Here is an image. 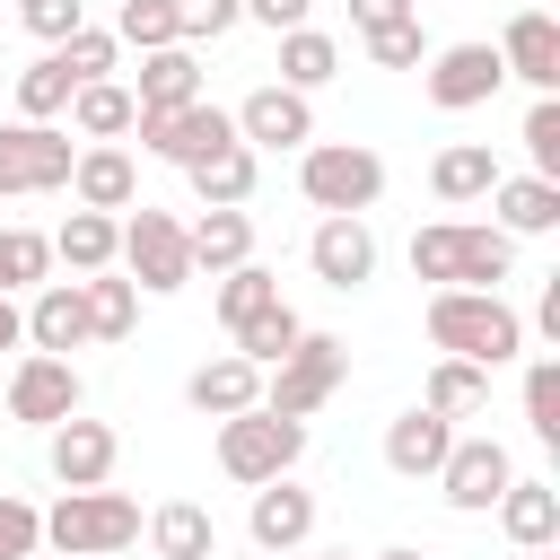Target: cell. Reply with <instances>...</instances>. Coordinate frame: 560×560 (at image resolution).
Returning a JSON list of instances; mask_svg holds the SVG:
<instances>
[{
  "instance_id": "cell-1",
  "label": "cell",
  "mask_w": 560,
  "mask_h": 560,
  "mask_svg": "<svg viewBox=\"0 0 560 560\" xmlns=\"http://www.w3.org/2000/svg\"><path fill=\"white\" fill-rule=\"evenodd\" d=\"M429 341L464 368H499L525 350V324L499 306V289H438L429 298Z\"/></svg>"
},
{
  "instance_id": "cell-2",
  "label": "cell",
  "mask_w": 560,
  "mask_h": 560,
  "mask_svg": "<svg viewBox=\"0 0 560 560\" xmlns=\"http://www.w3.org/2000/svg\"><path fill=\"white\" fill-rule=\"evenodd\" d=\"M508 254L516 245L499 228H464V219H438V228L411 236V271L438 280V289H499L508 280Z\"/></svg>"
},
{
  "instance_id": "cell-3",
  "label": "cell",
  "mask_w": 560,
  "mask_h": 560,
  "mask_svg": "<svg viewBox=\"0 0 560 560\" xmlns=\"http://www.w3.org/2000/svg\"><path fill=\"white\" fill-rule=\"evenodd\" d=\"M298 192L324 210V219H359L376 192H385V158L368 140H306L298 158Z\"/></svg>"
},
{
  "instance_id": "cell-4",
  "label": "cell",
  "mask_w": 560,
  "mask_h": 560,
  "mask_svg": "<svg viewBox=\"0 0 560 560\" xmlns=\"http://www.w3.org/2000/svg\"><path fill=\"white\" fill-rule=\"evenodd\" d=\"M44 542H52L61 560H105V551L140 542V508H131L122 490H61L52 516H44Z\"/></svg>"
},
{
  "instance_id": "cell-5",
  "label": "cell",
  "mask_w": 560,
  "mask_h": 560,
  "mask_svg": "<svg viewBox=\"0 0 560 560\" xmlns=\"http://www.w3.org/2000/svg\"><path fill=\"white\" fill-rule=\"evenodd\" d=\"M298 455H306V420H280V411H262V402L219 420V472H228V481H254V490H262V481H280Z\"/></svg>"
},
{
  "instance_id": "cell-6",
  "label": "cell",
  "mask_w": 560,
  "mask_h": 560,
  "mask_svg": "<svg viewBox=\"0 0 560 560\" xmlns=\"http://www.w3.org/2000/svg\"><path fill=\"white\" fill-rule=\"evenodd\" d=\"M341 376H350V350H341L332 332H298V350H289L280 368H262V411L306 420V411H324V402L341 394Z\"/></svg>"
},
{
  "instance_id": "cell-7",
  "label": "cell",
  "mask_w": 560,
  "mask_h": 560,
  "mask_svg": "<svg viewBox=\"0 0 560 560\" xmlns=\"http://www.w3.org/2000/svg\"><path fill=\"white\" fill-rule=\"evenodd\" d=\"M131 131H140V149H158V158H175L184 175H192L201 158H219V149H236V114H219L210 96H192V105H166V114H140V105H131Z\"/></svg>"
},
{
  "instance_id": "cell-8",
  "label": "cell",
  "mask_w": 560,
  "mask_h": 560,
  "mask_svg": "<svg viewBox=\"0 0 560 560\" xmlns=\"http://www.w3.org/2000/svg\"><path fill=\"white\" fill-rule=\"evenodd\" d=\"M122 262H131V289H184L192 280V245H184V219L175 210H131L122 219V245H114Z\"/></svg>"
},
{
  "instance_id": "cell-9",
  "label": "cell",
  "mask_w": 560,
  "mask_h": 560,
  "mask_svg": "<svg viewBox=\"0 0 560 560\" xmlns=\"http://www.w3.org/2000/svg\"><path fill=\"white\" fill-rule=\"evenodd\" d=\"M70 131H52V122H9L0 131V192H52V184H70Z\"/></svg>"
},
{
  "instance_id": "cell-10",
  "label": "cell",
  "mask_w": 560,
  "mask_h": 560,
  "mask_svg": "<svg viewBox=\"0 0 560 560\" xmlns=\"http://www.w3.org/2000/svg\"><path fill=\"white\" fill-rule=\"evenodd\" d=\"M438 481H446V499H455L464 516H481V508H499V490L516 481V464H508L499 438H455L446 464H438Z\"/></svg>"
},
{
  "instance_id": "cell-11",
  "label": "cell",
  "mask_w": 560,
  "mask_h": 560,
  "mask_svg": "<svg viewBox=\"0 0 560 560\" xmlns=\"http://www.w3.org/2000/svg\"><path fill=\"white\" fill-rule=\"evenodd\" d=\"M499 44H446L438 61H429V105H446V114H464V105H490L499 96Z\"/></svg>"
},
{
  "instance_id": "cell-12",
  "label": "cell",
  "mask_w": 560,
  "mask_h": 560,
  "mask_svg": "<svg viewBox=\"0 0 560 560\" xmlns=\"http://www.w3.org/2000/svg\"><path fill=\"white\" fill-rule=\"evenodd\" d=\"M9 411H18V420H44V429H52V420H70V411H79V368H70V359L26 350V359L9 368Z\"/></svg>"
},
{
  "instance_id": "cell-13",
  "label": "cell",
  "mask_w": 560,
  "mask_h": 560,
  "mask_svg": "<svg viewBox=\"0 0 560 560\" xmlns=\"http://www.w3.org/2000/svg\"><path fill=\"white\" fill-rule=\"evenodd\" d=\"M44 464H52V481H61V490H105V472H114V429L70 411V420H52Z\"/></svg>"
},
{
  "instance_id": "cell-14",
  "label": "cell",
  "mask_w": 560,
  "mask_h": 560,
  "mask_svg": "<svg viewBox=\"0 0 560 560\" xmlns=\"http://www.w3.org/2000/svg\"><path fill=\"white\" fill-rule=\"evenodd\" d=\"M499 70H516L525 88H560V18L551 9H516L508 18V35H499Z\"/></svg>"
},
{
  "instance_id": "cell-15",
  "label": "cell",
  "mask_w": 560,
  "mask_h": 560,
  "mask_svg": "<svg viewBox=\"0 0 560 560\" xmlns=\"http://www.w3.org/2000/svg\"><path fill=\"white\" fill-rule=\"evenodd\" d=\"M236 140L262 158V149H298V140H315V114H306V96L298 88H254L245 105H236Z\"/></svg>"
},
{
  "instance_id": "cell-16",
  "label": "cell",
  "mask_w": 560,
  "mask_h": 560,
  "mask_svg": "<svg viewBox=\"0 0 560 560\" xmlns=\"http://www.w3.org/2000/svg\"><path fill=\"white\" fill-rule=\"evenodd\" d=\"M306 262H315L324 289H359V280L376 271V236H368V219H324V228L306 236Z\"/></svg>"
},
{
  "instance_id": "cell-17",
  "label": "cell",
  "mask_w": 560,
  "mask_h": 560,
  "mask_svg": "<svg viewBox=\"0 0 560 560\" xmlns=\"http://www.w3.org/2000/svg\"><path fill=\"white\" fill-rule=\"evenodd\" d=\"M70 192H79V210H131V192H140V175H131V158L114 149V140H96V149H79L70 158Z\"/></svg>"
},
{
  "instance_id": "cell-18",
  "label": "cell",
  "mask_w": 560,
  "mask_h": 560,
  "mask_svg": "<svg viewBox=\"0 0 560 560\" xmlns=\"http://www.w3.org/2000/svg\"><path fill=\"white\" fill-rule=\"evenodd\" d=\"M446 446H455V420H438L429 402H411L394 429H385V464L402 472V481H420V472H438L446 464Z\"/></svg>"
},
{
  "instance_id": "cell-19",
  "label": "cell",
  "mask_w": 560,
  "mask_h": 560,
  "mask_svg": "<svg viewBox=\"0 0 560 560\" xmlns=\"http://www.w3.org/2000/svg\"><path fill=\"white\" fill-rule=\"evenodd\" d=\"M245 534H254L262 551H289V542H306V534H315V499H306V490L280 472V481H262V490H254V516H245Z\"/></svg>"
},
{
  "instance_id": "cell-20",
  "label": "cell",
  "mask_w": 560,
  "mask_h": 560,
  "mask_svg": "<svg viewBox=\"0 0 560 560\" xmlns=\"http://www.w3.org/2000/svg\"><path fill=\"white\" fill-rule=\"evenodd\" d=\"M184 402L192 411H210V420H228V411H254L262 402V368L254 359H210V368H192V385H184Z\"/></svg>"
},
{
  "instance_id": "cell-21",
  "label": "cell",
  "mask_w": 560,
  "mask_h": 560,
  "mask_svg": "<svg viewBox=\"0 0 560 560\" xmlns=\"http://www.w3.org/2000/svg\"><path fill=\"white\" fill-rule=\"evenodd\" d=\"M26 341H35L44 359H70V350L88 341V315H79V280H52V289H35V306H26Z\"/></svg>"
},
{
  "instance_id": "cell-22",
  "label": "cell",
  "mask_w": 560,
  "mask_h": 560,
  "mask_svg": "<svg viewBox=\"0 0 560 560\" xmlns=\"http://www.w3.org/2000/svg\"><path fill=\"white\" fill-rule=\"evenodd\" d=\"M429 192H438V201H490V192H499V158H490L481 140H446L438 166H429Z\"/></svg>"
},
{
  "instance_id": "cell-23",
  "label": "cell",
  "mask_w": 560,
  "mask_h": 560,
  "mask_svg": "<svg viewBox=\"0 0 560 560\" xmlns=\"http://www.w3.org/2000/svg\"><path fill=\"white\" fill-rule=\"evenodd\" d=\"M499 525H508L516 551H551V534H560V499H551V481H508V490H499Z\"/></svg>"
},
{
  "instance_id": "cell-24",
  "label": "cell",
  "mask_w": 560,
  "mask_h": 560,
  "mask_svg": "<svg viewBox=\"0 0 560 560\" xmlns=\"http://www.w3.org/2000/svg\"><path fill=\"white\" fill-rule=\"evenodd\" d=\"M192 96H201V70H192V52H184V44L140 52V88H131V105H140V114H166V105H192Z\"/></svg>"
},
{
  "instance_id": "cell-25",
  "label": "cell",
  "mask_w": 560,
  "mask_h": 560,
  "mask_svg": "<svg viewBox=\"0 0 560 560\" xmlns=\"http://www.w3.org/2000/svg\"><path fill=\"white\" fill-rule=\"evenodd\" d=\"M184 245H192V271H236V262L254 254V219H245V210H201V219L184 228Z\"/></svg>"
},
{
  "instance_id": "cell-26",
  "label": "cell",
  "mask_w": 560,
  "mask_h": 560,
  "mask_svg": "<svg viewBox=\"0 0 560 560\" xmlns=\"http://www.w3.org/2000/svg\"><path fill=\"white\" fill-rule=\"evenodd\" d=\"M499 236H542L551 219H560V184H542V175H499Z\"/></svg>"
},
{
  "instance_id": "cell-27",
  "label": "cell",
  "mask_w": 560,
  "mask_h": 560,
  "mask_svg": "<svg viewBox=\"0 0 560 560\" xmlns=\"http://www.w3.org/2000/svg\"><path fill=\"white\" fill-rule=\"evenodd\" d=\"M149 542H158V560H219L210 508H192V499H166V508L149 516Z\"/></svg>"
},
{
  "instance_id": "cell-28",
  "label": "cell",
  "mask_w": 560,
  "mask_h": 560,
  "mask_svg": "<svg viewBox=\"0 0 560 560\" xmlns=\"http://www.w3.org/2000/svg\"><path fill=\"white\" fill-rule=\"evenodd\" d=\"M254 175H262V158L236 140V149H219V158H201V166H192V192H201V210H245Z\"/></svg>"
},
{
  "instance_id": "cell-29",
  "label": "cell",
  "mask_w": 560,
  "mask_h": 560,
  "mask_svg": "<svg viewBox=\"0 0 560 560\" xmlns=\"http://www.w3.org/2000/svg\"><path fill=\"white\" fill-rule=\"evenodd\" d=\"M79 315H88V341H122L131 315H140V289L114 280V271H88V280H79Z\"/></svg>"
},
{
  "instance_id": "cell-30",
  "label": "cell",
  "mask_w": 560,
  "mask_h": 560,
  "mask_svg": "<svg viewBox=\"0 0 560 560\" xmlns=\"http://www.w3.org/2000/svg\"><path fill=\"white\" fill-rule=\"evenodd\" d=\"M114 245H122V219H105V210H70L61 236H52V254H61L70 271H105Z\"/></svg>"
},
{
  "instance_id": "cell-31",
  "label": "cell",
  "mask_w": 560,
  "mask_h": 560,
  "mask_svg": "<svg viewBox=\"0 0 560 560\" xmlns=\"http://www.w3.org/2000/svg\"><path fill=\"white\" fill-rule=\"evenodd\" d=\"M438 420H472L481 402H490V368H464V359H438L429 368V394H420Z\"/></svg>"
},
{
  "instance_id": "cell-32",
  "label": "cell",
  "mask_w": 560,
  "mask_h": 560,
  "mask_svg": "<svg viewBox=\"0 0 560 560\" xmlns=\"http://www.w3.org/2000/svg\"><path fill=\"white\" fill-rule=\"evenodd\" d=\"M332 70H341V44H332V35H315V26L280 35V88H298V96H306V88H324Z\"/></svg>"
},
{
  "instance_id": "cell-33",
  "label": "cell",
  "mask_w": 560,
  "mask_h": 560,
  "mask_svg": "<svg viewBox=\"0 0 560 560\" xmlns=\"http://www.w3.org/2000/svg\"><path fill=\"white\" fill-rule=\"evenodd\" d=\"M70 96H79V88H70L61 52H44V61H26V70H18V114H26V122H52V114H70Z\"/></svg>"
},
{
  "instance_id": "cell-34",
  "label": "cell",
  "mask_w": 560,
  "mask_h": 560,
  "mask_svg": "<svg viewBox=\"0 0 560 560\" xmlns=\"http://www.w3.org/2000/svg\"><path fill=\"white\" fill-rule=\"evenodd\" d=\"M70 122H79L88 140H122V131H131V88H114V79H88V88L70 96Z\"/></svg>"
},
{
  "instance_id": "cell-35",
  "label": "cell",
  "mask_w": 560,
  "mask_h": 560,
  "mask_svg": "<svg viewBox=\"0 0 560 560\" xmlns=\"http://www.w3.org/2000/svg\"><path fill=\"white\" fill-rule=\"evenodd\" d=\"M262 306H280V280L262 271V262H236V271H219V324L236 332V324H254Z\"/></svg>"
},
{
  "instance_id": "cell-36",
  "label": "cell",
  "mask_w": 560,
  "mask_h": 560,
  "mask_svg": "<svg viewBox=\"0 0 560 560\" xmlns=\"http://www.w3.org/2000/svg\"><path fill=\"white\" fill-rule=\"evenodd\" d=\"M298 332H306V324H298L289 306H262L254 324H236V359H254V368H280V359L298 350Z\"/></svg>"
},
{
  "instance_id": "cell-37",
  "label": "cell",
  "mask_w": 560,
  "mask_h": 560,
  "mask_svg": "<svg viewBox=\"0 0 560 560\" xmlns=\"http://www.w3.org/2000/svg\"><path fill=\"white\" fill-rule=\"evenodd\" d=\"M114 44H140V52H166V44H184V35H175V0H122V26H114Z\"/></svg>"
},
{
  "instance_id": "cell-38",
  "label": "cell",
  "mask_w": 560,
  "mask_h": 560,
  "mask_svg": "<svg viewBox=\"0 0 560 560\" xmlns=\"http://www.w3.org/2000/svg\"><path fill=\"white\" fill-rule=\"evenodd\" d=\"M44 262H52V236H35V228H0V298L26 289V280H44Z\"/></svg>"
},
{
  "instance_id": "cell-39",
  "label": "cell",
  "mask_w": 560,
  "mask_h": 560,
  "mask_svg": "<svg viewBox=\"0 0 560 560\" xmlns=\"http://www.w3.org/2000/svg\"><path fill=\"white\" fill-rule=\"evenodd\" d=\"M516 140H525L534 175H542V184H560V105H551V96H534V114H525V131H516Z\"/></svg>"
},
{
  "instance_id": "cell-40",
  "label": "cell",
  "mask_w": 560,
  "mask_h": 560,
  "mask_svg": "<svg viewBox=\"0 0 560 560\" xmlns=\"http://www.w3.org/2000/svg\"><path fill=\"white\" fill-rule=\"evenodd\" d=\"M525 420H534V438L560 446V368H551V359L525 368Z\"/></svg>"
},
{
  "instance_id": "cell-41",
  "label": "cell",
  "mask_w": 560,
  "mask_h": 560,
  "mask_svg": "<svg viewBox=\"0 0 560 560\" xmlns=\"http://www.w3.org/2000/svg\"><path fill=\"white\" fill-rule=\"evenodd\" d=\"M61 52V70H70V88H88V79H105L114 70V35H96V26H79L70 44H52Z\"/></svg>"
},
{
  "instance_id": "cell-42",
  "label": "cell",
  "mask_w": 560,
  "mask_h": 560,
  "mask_svg": "<svg viewBox=\"0 0 560 560\" xmlns=\"http://www.w3.org/2000/svg\"><path fill=\"white\" fill-rule=\"evenodd\" d=\"M359 44H368V61H385V70H411V61H420V18H394V26H368Z\"/></svg>"
},
{
  "instance_id": "cell-43",
  "label": "cell",
  "mask_w": 560,
  "mask_h": 560,
  "mask_svg": "<svg viewBox=\"0 0 560 560\" xmlns=\"http://www.w3.org/2000/svg\"><path fill=\"white\" fill-rule=\"evenodd\" d=\"M35 542H44V516H35L26 499H9V490H0V560H26Z\"/></svg>"
},
{
  "instance_id": "cell-44",
  "label": "cell",
  "mask_w": 560,
  "mask_h": 560,
  "mask_svg": "<svg viewBox=\"0 0 560 560\" xmlns=\"http://www.w3.org/2000/svg\"><path fill=\"white\" fill-rule=\"evenodd\" d=\"M18 18H26V35H44V44H70V35H79V0H18Z\"/></svg>"
},
{
  "instance_id": "cell-45",
  "label": "cell",
  "mask_w": 560,
  "mask_h": 560,
  "mask_svg": "<svg viewBox=\"0 0 560 560\" xmlns=\"http://www.w3.org/2000/svg\"><path fill=\"white\" fill-rule=\"evenodd\" d=\"M245 9L236 0H175V35H228Z\"/></svg>"
},
{
  "instance_id": "cell-46",
  "label": "cell",
  "mask_w": 560,
  "mask_h": 560,
  "mask_svg": "<svg viewBox=\"0 0 560 560\" xmlns=\"http://www.w3.org/2000/svg\"><path fill=\"white\" fill-rule=\"evenodd\" d=\"M236 9H245V18H262V26H271V35H298V26H306V9H315V0H236Z\"/></svg>"
},
{
  "instance_id": "cell-47",
  "label": "cell",
  "mask_w": 560,
  "mask_h": 560,
  "mask_svg": "<svg viewBox=\"0 0 560 560\" xmlns=\"http://www.w3.org/2000/svg\"><path fill=\"white\" fill-rule=\"evenodd\" d=\"M394 18H411V0H350V26L368 35V26H394Z\"/></svg>"
},
{
  "instance_id": "cell-48",
  "label": "cell",
  "mask_w": 560,
  "mask_h": 560,
  "mask_svg": "<svg viewBox=\"0 0 560 560\" xmlns=\"http://www.w3.org/2000/svg\"><path fill=\"white\" fill-rule=\"evenodd\" d=\"M18 332H26V315H18L9 298H0V350H18Z\"/></svg>"
},
{
  "instance_id": "cell-49",
  "label": "cell",
  "mask_w": 560,
  "mask_h": 560,
  "mask_svg": "<svg viewBox=\"0 0 560 560\" xmlns=\"http://www.w3.org/2000/svg\"><path fill=\"white\" fill-rule=\"evenodd\" d=\"M376 560H420V551H376Z\"/></svg>"
},
{
  "instance_id": "cell-50",
  "label": "cell",
  "mask_w": 560,
  "mask_h": 560,
  "mask_svg": "<svg viewBox=\"0 0 560 560\" xmlns=\"http://www.w3.org/2000/svg\"><path fill=\"white\" fill-rule=\"evenodd\" d=\"M525 560H551V551H525Z\"/></svg>"
},
{
  "instance_id": "cell-51",
  "label": "cell",
  "mask_w": 560,
  "mask_h": 560,
  "mask_svg": "<svg viewBox=\"0 0 560 560\" xmlns=\"http://www.w3.org/2000/svg\"><path fill=\"white\" fill-rule=\"evenodd\" d=\"M324 560H350V551H324Z\"/></svg>"
},
{
  "instance_id": "cell-52",
  "label": "cell",
  "mask_w": 560,
  "mask_h": 560,
  "mask_svg": "<svg viewBox=\"0 0 560 560\" xmlns=\"http://www.w3.org/2000/svg\"><path fill=\"white\" fill-rule=\"evenodd\" d=\"M525 9H542V0H525Z\"/></svg>"
}]
</instances>
